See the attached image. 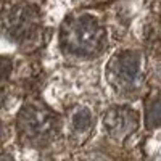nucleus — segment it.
I'll return each mask as SVG.
<instances>
[{"label": "nucleus", "mask_w": 161, "mask_h": 161, "mask_svg": "<svg viewBox=\"0 0 161 161\" xmlns=\"http://www.w3.org/2000/svg\"><path fill=\"white\" fill-rule=\"evenodd\" d=\"M103 126L113 139L123 140L137 129L139 118L134 110L126 108V106H116L105 114Z\"/></svg>", "instance_id": "nucleus-3"}, {"label": "nucleus", "mask_w": 161, "mask_h": 161, "mask_svg": "<svg viewBox=\"0 0 161 161\" xmlns=\"http://www.w3.org/2000/svg\"><path fill=\"white\" fill-rule=\"evenodd\" d=\"M147 126L158 127L161 126V100H155L147 108Z\"/></svg>", "instance_id": "nucleus-7"}, {"label": "nucleus", "mask_w": 161, "mask_h": 161, "mask_svg": "<svg viewBox=\"0 0 161 161\" xmlns=\"http://www.w3.org/2000/svg\"><path fill=\"white\" fill-rule=\"evenodd\" d=\"M61 48L77 57H90L102 50L105 29L95 18L82 15L69 19L61 29Z\"/></svg>", "instance_id": "nucleus-1"}, {"label": "nucleus", "mask_w": 161, "mask_h": 161, "mask_svg": "<svg viewBox=\"0 0 161 161\" xmlns=\"http://www.w3.org/2000/svg\"><path fill=\"white\" fill-rule=\"evenodd\" d=\"M11 71V60L7 57H0V80L8 77Z\"/></svg>", "instance_id": "nucleus-8"}, {"label": "nucleus", "mask_w": 161, "mask_h": 161, "mask_svg": "<svg viewBox=\"0 0 161 161\" xmlns=\"http://www.w3.org/2000/svg\"><path fill=\"white\" fill-rule=\"evenodd\" d=\"M3 137H5V130H3V126L0 124V143H2V140H3Z\"/></svg>", "instance_id": "nucleus-10"}, {"label": "nucleus", "mask_w": 161, "mask_h": 161, "mask_svg": "<svg viewBox=\"0 0 161 161\" xmlns=\"http://www.w3.org/2000/svg\"><path fill=\"white\" fill-rule=\"evenodd\" d=\"M110 73H111V80L118 87L129 89L139 79L140 60L136 53L124 52L114 57V60L110 64Z\"/></svg>", "instance_id": "nucleus-4"}, {"label": "nucleus", "mask_w": 161, "mask_h": 161, "mask_svg": "<svg viewBox=\"0 0 161 161\" xmlns=\"http://www.w3.org/2000/svg\"><path fill=\"white\" fill-rule=\"evenodd\" d=\"M71 126L76 134H86L92 126V114L87 108H77L71 118Z\"/></svg>", "instance_id": "nucleus-6"}, {"label": "nucleus", "mask_w": 161, "mask_h": 161, "mask_svg": "<svg viewBox=\"0 0 161 161\" xmlns=\"http://www.w3.org/2000/svg\"><path fill=\"white\" fill-rule=\"evenodd\" d=\"M57 129V119L50 111L29 105L24 106L18 116V130L21 137L31 143L47 142Z\"/></svg>", "instance_id": "nucleus-2"}, {"label": "nucleus", "mask_w": 161, "mask_h": 161, "mask_svg": "<svg viewBox=\"0 0 161 161\" xmlns=\"http://www.w3.org/2000/svg\"><path fill=\"white\" fill-rule=\"evenodd\" d=\"M0 161H15V159H13V156L8 155V153H0Z\"/></svg>", "instance_id": "nucleus-9"}, {"label": "nucleus", "mask_w": 161, "mask_h": 161, "mask_svg": "<svg viewBox=\"0 0 161 161\" xmlns=\"http://www.w3.org/2000/svg\"><path fill=\"white\" fill-rule=\"evenodd\" d=\"M36 13L31 11L28 7H15L11 8L3 19V29L11 39H21L29 34L34 28Z\"/></svg>", "instance_id": "nucleus-5"}]
</instances>
